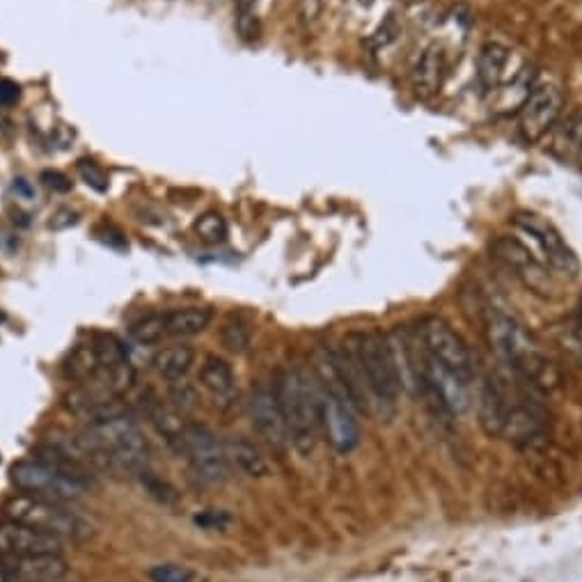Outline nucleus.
Listing matches in <instances>:
<instances>
[{"label":"nucleus","mask_w":582,"mask_h":582,"mask_svg":"<svg viewBox=\"0 0 582 582\" xmlns=\"http://www.w3.org/2000/svg\"><path fill=\"white\" fill-rule=\"evenodd\" d=\"M484 330L502 363L525 383L539 390H555L560 385V372L553 360L521 319L500 308H489L484 314Z\"/></svg>","instance_id":"f257e3e1"},{"label":"nucleus","mask_w":582,"mask_h":582,"mask_svg":"<svg viewBox=\"0 0 582 582\" xmlns=\"http://www.w3.org/2000/svg\"><path fill=\"white\" fill-rule=\"evenodd\" d=\"M275 399H278L282 418L287 422L291 443L301 454H310L317 443L319 399L321 385L312 369L291 367L278 374L273 383Z\"/></svg>","instance_id":"f03ea898"},{"label":"nucleus","mask_w":582,"mask_h":582,"mask_svg":"<svg viewBox=\"0 0 582 582\" xmlns=\"http://www.w3.org/2000/svg\"><path fill=\"white\" fill-rule=\"evenodd\" d=\"M342 349L363 376L372 404L395 406L404 381H401L395 346L388 337L376 333V330L349 333L342 340Z\"/></svg>","instance_id":"7ed1b4c3"},{"label":"nucleus","mask_w":582,"mask_h":582,"mask_svg":"<svg viewBox=\"0 0 582 582\" xmlns=\"http://www.w3.org/2000/svg\"><path fill=\"white\" fill-rule=\"evenodd\" d=\"M85 440L97 456L99 466H120L124 470H143L147 463V443L136 424L124 418L90 424Z\"/></svg>","instance_id":"20e7f679"},{"label":"nucleus","mask_w":582,"mask_h":582,"mask_svg":"<svg viewBox=\"0 0 582 582\" xmlns=\"http://www.w3.org/2000/svg\"><path fill=\"white\" fill-rule=\"evenodd\" d=\"M3 511L7 521L23 523L58 539H83L90 534L88 525L78 516L69 514L65 507H60V502L37 498V495H14L5 502Z\"/></svg>","instance_id":"39448f33"},{"label":"nucleus","mask_w":582,"mask_h":582,"mask_svg":"<svg viewBox=\"0 0 582 582\" xmlns=\"http://www.w3.org/2000/svg\"><path fill=\"white\" fill-rule=\"evenodd\" d=\"M422 351L447 372L459 376L461 381L470 383L475 376L473 353L463 337L440 317H427L420 324Z\"/></svg>","instance_id":"423d86ee"},{"label":"nucleus","mask_w":582,"mask_h":582,"mask_svg":"<svg viewBox=\"0 0 582 582\" xmlns=\"http://www.w3.org/2000/svg\"><path fill=\"white\" fill-rule=\"evenodd\" d=\"M516 225L518 230L528 234V237L537 243L539 253L544 257V264L550 271L566 280L578 278L580 273L578 255L573 253V248L566 243L562 232L557 230L550 220L539 214H532V211H521V214H516Z\"/></svg>","instance_id":"0eeeda50"},{"label":"nucleus","mask_w":582,"mask_h":582,"mask_svg":"<svg viewBox=\"0 0 582 582\" xmlns=\"http://www.w3.org/2000/svg\"><path fill=\"white\" fill-rule=\"evenodd\" d=\"M564 106V94L560 85L539 83L525 97L521 113H518V131L528 143H537L560 120Z\"/></svg>","instance_id":"6e6552de"},{"label":"nucleus","mask_w":582,"mask_h":582,"mask_svg":"<svg viewBox=\"0 0 582 582\" xmlns=\"http://www.w3.org/2000/svg\"><path fill=\"white\" fill-rule=\"evenodd\" d=\"M10 479L19 491L28 495H37V498L53 500V502L76 500V498H81L85 491V486L62 477L60 473L46 468L44 463H39V461L14 463L10 470Z\"/></svg>","instance_id":"1a4fd4ad"},{"label":"nucleus","mask_w":582,"mask_h":582,"mask_svg":"<svg viewBox=\"0 0 582 582\" xmlns=\"http://www.w3.org/2000/svg\"><path fill=\"white\" fill-rule=\"evenodd\" d=\"M493 253L500 259L507 269L523 282L525 287L539 296H553L555 294V280L548 273V266L539 262L532 250L523 246L521 241L502 237L493 243Z\"/></svg>","instance_id":"9d476101"},{"label":"nucleus","mask_w":582,"mask_h":582,"mask_svg":"<svg viewBox=\"0 0 582 582\" xmlns=\"http://www.w3.org/2000/svg\"><path fill=\"white\" fill-rule=\"evenodd\" d=\"M319 422L326 431L328 443L340 454L351 452L360 440V427L356 420V406L349 397L335 395L321 388L319 399Z\"/></svg>","instance_id":"9b49d317"},{"label":"nucleus","mask_w":582,"mask_h":582,"mask_svg":"<svg viewBox=\"0 0 582 582\" xmlns=\"http://www.w3.org/2000/svg\"><path fill=\"white\" fill-rule=\"evenodd\" d=\"M184 456L191 461V466L200 479L211 484L225 482L230 473V461H227L225 445L211 434L202 424H191L184 443Z\"/></svg>","instance_id":"f8f14e48"},{"label":"nucleus","mask_w":582,"mask_h":582,"mask_svg":"<svg viewBox=\"0 0 582 582\" xmlns=\"http://www.w3.org/2000/svg\"><path fill=\"white\" fill-rule=\"evenodd\" d=\"M250 420H253L259 436H262L273 450L282 452L291 445V436L287 422L282 418L278 399H275V392L271 388H266V385H259L257 390H253V397H250Z\"/></svg>","instance_id":"ddd939ff"},{"label":"nucleus","mask_w":582,"mask_h":582,"mask_svg":"<svg viewBox=\"0 0 582 582\" xmlns=\"http://www.w3.org/2000/svg\"><path fill=\"white\" fill-rule=\"evenodd\" d=\"M62 553V539L53 534L28 528L23 523L5 521L0 523V555L7 557H30Z\"/></svg>","instance_id":"4468645a"},{"label":"nucleus","mask_w":582,"mask_h":582,"mask_svg":"<svg viewBox=\"0 0 582 582\" xmlns=\"http://www.w3.org/2000/svg\"><path fill=\"white\" fill-rule=\"evenodd\" d=\"M505 397V413H502V427L500 436H507L514 440L516 445L523 447H539L546 443V424L537 413V408H532L523 401H514L502 392Z\"/></svg>","instance_id":"2eb2a0df"},{"label":"nucleus","mask_w":582,"mask_h":582,"mask_svg":"<svg viewBox=\"0 0 582 582\" xmlns=\"http://www.w3.org/2000/svg\"><path fill=\"white\" fill-rule=\"evenodd\" d=\"M67 406L74 415L88 420L90 424L124 418L127 415V406L122 404L120 395L101 388V385H81V388L69 395Z\"/></svg>","instance_id":"dca6fc26"},{"label":"nucleus","mask_w":582,"mask_h":582,"mask_svg":"<svg viewBox=\"0 0 582 582\" xmlns=\"http://www.w3.org/2000/svg\"><path fill=\"white\" fill-rule=\"evenodd\" d=\"M10 573L17 582H60L67 578L69 566L62 553L10 557Z\"/></svg>","instance_id":"f3484780"},{"label":"nucleus","mask_w":582,"mask_h":582,"mask_svg":"<svg viewBox=\"0 0 582 582\" xmlns=\"http://www.w3.org/2000/svg\"><path fill=\"white\" fill-rule=\"evenodd\" d=\"M149 420H152L156 434H159L165 443H168L172 450H177L179 454H184V443L188 436V424L184 420V413L179 411L177 406L163 404L161 399H154L149 404Z\"/></svg>","instance_id":"a211bd4d"},{"label":"nucleus","mask_w":582,"mask_h":582,"mask_svg":"<svg viewBox=\"0 0 582 582\" xmlns=\"http://www.w3.org/2000/svg\"><path fill=\"white\" fill-rule=\"evenodd\" d=\"M200 383L204 390H209L216 399L230 401L237 395V376L232 365L218 356H207L200 367Z\"/></svg>","instance_id":"6ab92c4d"},{"label":"nucleus","mask_w":582,"mask_h":582,"mask_svg":"<svg viewBox=\"0 0 582 582\" xmlns=\"http://www.w3.org/2000/svg\"><path fill=\"white\" fill-rule=\"evenodd\" d=\"M223 445H225L227 461H230L239 473L253 479H262L271 473V466H269V461H266V456L259 452L253 443H248V440L230 438V440H225Z\"/></svg>","instance_id":"aec40b11"},{"label":"nucleus","mask_w":582,"mask_h":582,"mask_svg":"<svg viewBox=\"0 0 582 582\" xmlns=\"http://www.w3.org/2000/svg\"><path fill=\"white\" fill-rule=\"evenodd\" d=\"M443 72H445V55L438 46H431V49L424 51L418 62L413 67V88L422 97H429V94L438 92L440 83H443Z\"/></svg>","instance_id":"412c9836"},{"label":"nucleus","mask_w":582,"mask_h":582,"mask_svg":"<svg viewBox=\"0 0 582 582\" xmlns=\"http://www.w3.org/2000/svg\"><path fill=\"white\" fill-rule=\"evenodd\" d=\"M507 65H509V49L498 44L489 42L482 46L477 60V76L479 83H482L484 90H495L502 83V78L507 76Z\"/></svg>","instance_id":"4be33fe9"},{"label":"nucleus","mask_w":582,"mask_h":582,"mask_svg":"<svg viewBox=\"0 0 582 582\" xmlns=\"http://www.w3.org/2000/svg\"><path fill=\"white\" fill-rule=\"evenodd\" d=\"M193 363H195V351H193V346H186V344L161 349L152 360L156 374L170 383L182 381L184 376L191 372Z\"/></svg>","instance_id":"5701e85b"},{"label":"nucleus","mask_w":582,"mask_h":582,"mask_svg":"<svg viewBox=\"0 0 582 582\" xmlns=\"http://www.w3.org/2000/svg\"><path fill=\"white\" fill-rule=\"evenodd\" d=\"M214 314L207 308H182L165 312V335L195 337L209 328Z\"/></svg>","instance_id":"b1692460"},{"label":"nucleus","mask_w":582,"mask_h":582,"mask_svg":"<svg viewBox=\"0 0 582 582\" xmlns=\"http://www.w3.org/2000/svg\"><path fill=\"white\" fill-rule=\"evenodd\" d=\"M35 454H37V456H35V461L44 463L46 468L55 470V473H60L62 477L72 479V482L81 484V486L88 484L90 470H88V466H83L81 461H76V459H72V456L62 454L60 450H55V447H51V445L37 447V452H35Z\"/></svg>","instance_id":"393cba45"},{"label":"nucleus","mask_w":582,"mask_h":582,"mask_svg":"<svg viewBox=\"0 0 582 582\" xmlns=\"http://www.w3.org/2000/svg\"><path fill=\"white\" fill-rule=\"evenodd\" d=\"M67 374L72 376V379L78 385H92V383H97V376H99V356H97V349H94V342L92 344H78L76 346L72 356H69Z\"/></svg>","instance_id":"a878e982"},{"label":"nucleus","mask_w":582,"mask_h":582,"mask_svg":"<svg viewBox=\"0 0 582 582\" xmlns=\"http://www.w3.org/2000/svg\"><path fill=\"white\" fill-rule=\"evenodd\" d=\"M555 147L560 149L562 156H578L582 152V110L573 113L569 120H566L560 131L555 136Z\"/></svg>","instance_id":"bb28decb"},{"label":"nucleus","mask_w":582,"mask_h":582,"mask_svg":"<svg viewBox=\"0 0 582 582\" xmlns=\"http://www.w3.org/2000/svg\"><path fill=\"white\" fill-rule=\"evenodd\" d=\"M131 335L140 344L161 342L165 335V314H149V317L136 321L131 328Z\"/></svg>","instance_id":"cd10ccee"},{"label":"nucleus","mask_w":582,"mask_h":582,"mask_svg":"<svg viewBox=\"0 0 582 582\" xmlns=\"http://www.w3.org/2000/svg\"><path fill=\"white\" fill-rule=\"evenodd\" d=\"M195 234L207 243H220L227 237V223L218 211H207V214L195 220Z\"/></svg>","instance_id":"c85d7f7f"},{"label":"nucleus","mask_w":582,"mask_h":582,"mask_svg":"<svg viewBox=\"0 0 582 582\" xmlns=\"http://www.w3.org/2000/svg\"><path fill=\"white\" fill-rule=\"evenodd\" d=\"M220 342H223L227 351L241 353V351H246V346L250 344V330L243 321L232 319L220 328Z\"/></svg>","instance_id":"c756f323"},{"label":"nucleus","mask_w":582,"mask_h":582,"mask_svg":"<svg viewBox=\"0 0 582 582\" xmlns=\"http://www.w3.org/2000/svg\"><path fill=\"white\" fill-rule=\"evenodd\" d=\"M237 5V30L243 39H255L259 33L257 0H234Z\"/></svg>","instance_id":"7c9ffc66"},{"label":"nucleus","mask_w":582,"mask_h":582,"mask_svg":"<svg viewBox=\"0 0 582 582\" xmlns=\"http://www.w3.org/2000/svg\"><path fill=\"white\" fill-rule=\"evenodd\" d=\"M147 576L152 582H195V571L182 564H156Z\"/></svg>","instance_id":"2f4dec72"},{"label":"nucleus","mask_w":582,"mask_h":582,"mask_svg":"<svg viewBox=\"0 0 582 582\" xmlns=\"http://www.w3.org/2000/svg\"><path fill=\"white\" fill-rule=\"evenodd\" d=\"M78 172H81L83 182L88 184V186H92L94 191L104 193L106 188H108V177H106V172L101 170L99 165L94 163V161H88V159L78 161Z\"/></svg>","instance_id":"473e14b6"},{"label":"nucleus","mask_w":582,"mask_h":582,"mask_svg":"<svg viewBox=\"0 0 582 582\" xmlns=\"http://www.w3.org/2000/svg\"><path fill=\"white\" fill-rule=\"evenodd\" d=\"M170 397L177 406L179 411H186V408H193L195 406V390L191 383H184V381H175L172 383V390H170Z\"/></svg>","instance_id":"72a5a7b5"},{"label":"nucleus","mask_w":582,"mask_h":582,"mask_svg":"<svg viewBox=\"0 0 582 582\" xmlns=\"http://www.w3.org/2000/svg\"><path fill=\"white\" fill-rule=\"evenodd\" d=\"M78 223V211L74 209H58L49 220V230H67V227H72Z\"/></svg>","instance_id":"f704fd0d"},{"label":"nucleus","mask_w":582,"mask_h":582,"mask_svg":"<svg viewBox=\"0 0 582 582\" xmlns=\"http://www.w3.org/2000/svg\"><path fill=\"white\" fill-rule=\"evenodd\" d=\"M42 182L46 188H51L55 193H69L72 191V182L62 175V172H42Z\"/></svg>","instance_id":"c9c22d12"},{"label":"nucleus","mask_w":582,"mask_h":582,"mask_svg":"<svg viewBox=\"0 0 582 582\" xmlns=\"http://www.w3.org/2000/svg\"><path fill=\"white\" fill-rule=\"evenodd\" d=\"M19 97H21L19 85L10 81V78H3V81H0V106L17 104Z\"/></svg>","instance_id":"e433bc0d"},{"label":"nucleus","mask_w":582,"mask_h":582,"mask_svg":"<svg viewBox=\"0 0 582 582\" xmlns=\"http://www.w3.org/2000/svg\"><path fill=\"white\" fill-rule=\"evenodd\" d=\"M564 346H566V351L571 353L573 360L582 367V330H571V333H566L564 335Z\"/></svg>","instance_id":"4c0bfd02"},{"label":"nucleus","mask_w":582,"mask_h":582,"mask_svg":"<svg viewBox=\"0 0 582 582\" xmlns=\"http://www.w3.org/2000/svg\"><path fill=\"white\" fill-rule=\"evenodd\" d=\"M324 0H298V17L303 23H312L319 17Z\"/></svg>","instance_id":"58836bf2"},{"label":"nucleus","mask_w":582,"mask_h":582,"mask_svg":"<svg viewBox=\"0 0 582 582\" xmlns=\"http://www.w3.org/2000/svg\"><path fill=\"white\" fill-rule=\"evenodd\" d=\"M147 489H149V493L154 495V498H159L161 502H175L177 500V491L170 489L168 484L159 482V479H149Z\"/></svg>","instance_id":"ea45409f"},{"label":"nucleus","mask_w":582,"mask_h":582,"mask_svg":"<svg viewBox=\"0 0 582 582\" xmlns=\"http://www.w3.org/2000/svg\"><path fill=\"white\" fill-rule=\"evenodd\" d=\"M227 516L223 514H207V516H198L195 521L202 523V525H220V521H225Z\"/></svg>","instance_id":"a19ab883"},{"label":"nucleus","mask_w":582,"mask_h":582,"mask_svg":"<svg viewBox=\"0 0 582 582\" xmlns=\"http://www.w3.org/2000/svg\"><path fill=\"white\" fill-rule=\"evenodd\" d=\"M578 328L582 330V298H580V303H578Z\"/></svg>","instance_id":"79ce46f5"}]
</instances>
